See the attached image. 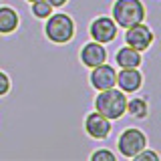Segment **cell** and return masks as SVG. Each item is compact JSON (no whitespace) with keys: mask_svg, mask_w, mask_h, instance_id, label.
<instances>
[{"mask_svg":"<svg viewBox=\"0 0 161 161\" xmlns=\"http://www.w3.org/2000/svg\"><path fill=\"white\" fill-rule=\"evenodd\" d=\"M95 111L105 115L111 121L121 119L127 113V97H125V93L121 89H115V87L105 89L95 99Z\"/></svg>","mask_w":161,"mask_h":161,"instance_id":"1","label":"cell"},{"mask_svg":"<svg viewBox=\"0 0 161 161\" xmlns=\"http://www.w3.org/2000/svg\"><path fill=\"white\" fill-rule=\"evenodd\" d=\"M145 6L141 0H115L113 4V20L121 28H129L133 24L143 22Z\"/></svg>","mask_w":161,"mask_h":161,"instance_id":"2","label":"cell"},{"mask_svg":"<svg viewBox=\"0 0 161 161\" xmlns=\"http://www.w3.org/2000/svg\"><path fill=\"white\" fill-rule=\"evenodd\" d=\"M48 40L57 44H64L75 36V22L67 14H50L47 18V26H44Z\"/></svg>","mask_w":161,"mask_h":161,"instance_id":"3","label":"cell"},{"mask_svg":"<svg viewBox=\"0 0 161 161\" xmlns=\"http://www.w3.org/2000/svg\"><path fill=\"white\" fill-rule=\"evenodd\" d=\"M117 147H119V153L123 157H135L141 149L147 147V137L141 129H135V127H129L125 129L123 133L119 135V141H117Z\"/></svg>","mask_w":161,"mask_h":161,"instance_id":"4","label":"cell"},{"mask_svg":"<svg viewBox=\"0 0 161 161\" xmlns=\"http://www.w3.org/2000/svg\"><path fill=\"white\" fill-rule=\"evenodd\" d=\"M125 40H127V47H133L135 50H147L153 42V32L147 24L139 22V24H133V26L125 28Z\"/></svg>","mask_w":161,"mask_h":161,"instance_id":"5","label":"cell"},{"mask_svg":"<svg viewBox=\"0 0 161 161\" xmlns=\"http://www.w3.org/2000/svg\"><path fill=\"white\" fill-rule=\"evenodd\" d=\"M89 32L93 36V40H97L101 44H107L111 40H115V36H117V24L109 16H99L91 22Z\"/></svg>","mask_w":161,"mask_h":161,"instance_id":"6","label":"cell"},{"mask_svg":"<svg viewBox=\"0 0 161 161\" xmlns=\"http://www.w3.org/2000/svg\"><path fill=\"white\" fill-rule=\"evenodd\" d=\"M91 85H93L97 91H105L117 85V70H115L111 64H97L91 70Z\"/></svg>","mask_w":161,"mask_h":161,"instance_id":"7","label":"cell"},{"mask_svg":"<svg viewBox=\"0 0 161 161\" xmlns=\"http://www.w3.org/2000/svg\"><path fill=\"white\" fill-rule=\"evenodd\" d=\"M85 131L91 135L93 139H105L111 133V119H107L101 113H89L85 119Z\"/></svg>","mask_w":161,"mask_h":161,"instance_id":"8","label":"cell"},{"mask_svg":"<svg viewBox=\"0 0 161 161\" xmlns=\"http://www.w3.org/2000/svg\"><path fill=\"white\" fill-rule=\"evenodd\" d=\"M80 60H83V64H87L89 69L97 67V64H103L105 60H107V50L103 48V44L97 42V40H93V42H87L80 50Z\"/></svg>","mask_w":161,"mask_h":161,"instance_id":"9","label":"cell"},{"mask_svg":"<svg viewBox=\"0 0 161 161\" xmlns=\"http://www.w3.org/2000/svg\"><path fill=\"white\" fill-rule=\"evenodd\" d=\"M141 83H143V77L137 69H121V73H117V85L123 93H135Z\"/></svg>","mask_w":161,"mask_h":161,"instance_id":"10","label":"cell"},{"mask_svg":"<svg viewBox=\"0 0 161 161\" xmlns=\"http://www.w3.org/2000/svg\"><path fill=\"white\" fill-rule=\"evenodd\" d=\"M117 64L121 69H137L141 64V53L139 50H135L133 47H123L117 50Z\"/></svg>","mask_w":161,"mask_h":161,"instance_id":"11","label":"cell"},{"mask_svg":"<svg viewBox=\"0 0 161 161\" xmlns=\"http://www.w3.org/2000/svg\"><path fill=\"white\" fill-rule=\"evenodd\" d=\"M18 26V14L10 6H0V34H10Z\"/></svg>","mask_w":161,"mask_h":161,"instance_id":"12","label":"cell"},{"mask_svg":"<svg viewBox=\"0 0 161 161\" xmlns=\"http://www.w3.org/2000/svg\"><path fill=\"white\" fill-rule=\"evenodd\" d=\"M127 111H129V115H133L135 119H145L147 117V101L145 99H141V97H133L131 101H127Z\"/></svg>","mask_w":161,"mask_h":161,"instance_id":"13","label":"cell"},{"mask_svg":"<svg viewBox=\"0 0 161 161\" xmlns=\"http://www.w3.org/2000/svg\"><path fill=\"white\" fill-rule=\"evenodd\" d=\"M32 4V12L36 18H48L53 14V6L48 4V0H34Z\"/></svg>","mask_w":161,"mask_h":161,"instance_id":"14","label":"cell"},{"mask_svg":"<svg viewBox=\"0 0 161 161\" xmlns=\"http://www.w3.org/2000/svg\"><path fill=\"white\" fill-rule=\"evenodd\" d=\"M115 159H117L115 153L109 151V149H99V151H95V153L91 155V161H115Z\"/></svg>","mask_w":161,"mask_h":161,"instance_id":"15","label":"cell"},{"mask_svg":"<svg viewBox=\"0 0 161 161\" xmlns=\"http://www.w3.org/2000/svg\"><path fill=\"white\" fill-rule=\"evenodd\" d=\"M133 159L135 161H159V155L155 153V151H149L147 147H145V149H141Z\"/></svg>","mask_w":161,"mask_h":161,"instance_id":"16","label":"cell"},{"mask_svg":"<svg viewBox=\"0 0 161 161\" xmlns=\"http://www.w3.org/2000/svg\"><path fill=\"white\" fill-rule=\"evenodd\" d=\"M8 91H10V79H8L6 73H2V70H0V97H2V95H6Z\"/></svg>","mask_w":161,"mask_h":161,"instance_id":"17","label":"cell"},{"mask_svg":"<svg viewBox=\"0 0 161 161\" xmlns=\"http://www.w3.org/2000/svg\"><path fill=\"white\" fill-rule=\"evenodd\" d=\"M69 2V0H48V4H50V6H63V4H67Z\"/></svg>","mask_w":161,"mask_h":161,"instance_id":"18","label":"cell"},{"mask_svg":"<svg viewBox=\"0 0 161 161\" xmlns=\"http://www.w3.org/2000/svg\"><path fill=\"white\" fill-rule=\"evenodd\" d=\"M28 2H34V0H28Z\"/></svg>","mask_w":161,"mask_h":161,"instance_id":"19","label":"cell"}]
</instances>
